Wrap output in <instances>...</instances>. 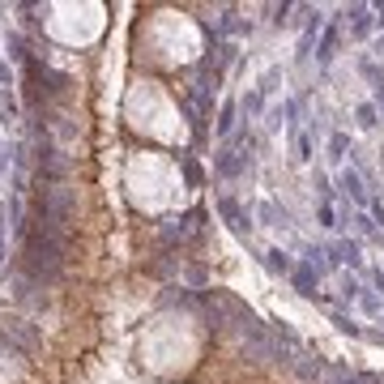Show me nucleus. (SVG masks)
<instances>
[{
	"label": "nucleus",
	"instance_id": "10",
	"mask_svg": "<svg viewBox=\"0 0 384 384\" xmlns=\"http://www.w3.org/2000/svg\"><path fill=\"white\" fill-rule=\"evenodd\" d=\"M0 120H5V124L17 120V98H13L9 90H0Z\"/></svg>",
	"mask_w": 384,
	"mask_h": 384
},
{
	"label": "nucleus",
	"instance_id": "16",
	"mask_svg": "<svg viewBox=\"0 0 384 384\" xmlns=\"http://www.w3.org/2000/svg\"><path fill=\"white\" fill-rule=\"evenodd\" d=\"M243 112H261V94H248V98H243Z\"/></svg>",
	"mask_w": 384,
	"mask_h": 384
},
{
	"label": "nucleus",
	"instance_id": "9",
	"mask_svg": "<svg viewBox=\"0 0 384 384\" xmlns=\"http://www.w3.org/2000/svg\"><path fill=\"white\" fill-rule=\"evenodd\" d=\"M341 188H346V197H355V201H367V192H363V180L355 176V171H346V176H341Z\"/></svg>",
	"mask_w": 384,
	"mask_h": 384
},
{
	"label": "nucleus",
	"instance_id": "12",
	"mask_svg": "<svg viewBox=\"0 0 384 384\" xmlns=\"http://www.w3.org/2000/svg\"><path fill=\"white\" fill-rule=\"evenodd\" d=\"M231 128H235V102H226V107H222V116H218V132L226 137Z\"/></svg>",
	"mask_w": 384,
	"mask_h": 384
},
{
	"label": "nucleus",
	"instance_id": "4",
	"mask_svg": "<svg viewBox=\"0 0 384 384\" xmlns=\"http://www.w3.org/2000/svg\"><path fill=\"white\" fill-rule=\"evenodd\" d=\"M9 291H13V299H17L22 307H39V312L47 307V295H43V286L34 282L30 273H22V269H17V273L9 277Z\"/></svg>",
	"mask_w": 384,
	"mask_h": 384
},
{
	"label": "nucleus",
	"instance_id": "2",
	"mask_svg": "<svg viewBox=\"0 0 384 384\" xmlns=\"http://www.w3.org/2000/svg\"><path fill=\"white\" fill-rule=\"evenodd\" d=\"M73 209H77V197L68 184H47L39 188V205H34V226H43L47 235H68V222H73Z\"/></svg>",
	"mask_w": 384,
	"mask_h": 384
},
{
	"label": "nucleus",
	"instance_id": "8",
	"mask_svg": "<svg viewBox=\"0 0 384 384\" xmlns=\"http://www.w3.org/2000/svg\"><path fill=\"white\" fill-rule=\"evenodd\" d=\"M291 273H295V286H299L303 295H316L312 286H316V277H321V273L312 269V265H299V269H291Z\"/></svg>",
	"mask_w": 384,
	"mask_h": 384
},
{
	"label": "nucleus",
	"instance_id": "6",
	"mask_svg": "<svg viewBox=\"0 0 384 384\" xmlns=\"http://www.w3.org/2000/svg\"><path fill=\"white\" fill-rule=\"evenodd\" d=\"M201 218H205L201 209H192V214H184V218H171V222L162 226V239H167V243H176V239L197 235V231H201Z\"/></svg>",
	"mask_w": 384,
	"mask_h": 384
},
{
	"label": "nucleus",
	"instance_id": "11",
	"mask_svg": "<svg viewBox=\"0 0 384 384\" xmlns=\"http://www.w3.org/2000/svg\"><path fill=\"white\" fill-rule=\"evenodd\" d=\"M218 209H222V214H226V222H235V226H243V209H239V205H235L231 197H222V201H218Z\"/></svg>",
	"mask_w": 384,
	"mask_h": 384
},
{
	"label": "nucleus",
	"instance_id": "19",
	"mask_svg": "<svg viewBox=\"0 0 384 384\" xmlns=\"http://www.w3.org/2000/svg\"><path fill=\"white\" fill-rule=\"evenodd\" d=\"M0 252H5V231H0Z\"/></svg>",
	"mask_w": 384,
	"mask_h": 384
},
{
	"label": "nucleus",
	"instance_id": "3",
	"mask_svg": "<svg viewBox=\"0 0 384 384\" xmlns=\"http://www.w3.org/2000/svg\"><path fill=\"white\" fill-rule=\"evenodd\" d=\"M34 162H39V180H43V184H64L68 171H73V162L64 158V150H56V146H47V141H39Z\"/></svg>",
	"mask_w": 384,
	"mask_h": 384
},
{
	"label": "nucleus",
	"instance_id": "13",
	"mask_svg": "<svg viewBox=\"0 0 384 384\" xmlns=\"http://www.w3.org/2000/svg\"><path fill=\"white\" fill-rule=\"evenodd\" d=\"M269 269L273 273H291V256L286 252H269Z\"/></svg>",
	"mask_w": 384,
	"mask_h": 384
},
{
	"label": "nucleus",
	"instance_id": "14",
	"mask_svg": "<svg viewBox=\"0 0 384 384\" xmlns=\"http://www.w3.org/2000/svg\"><path fill=\"white\" fill-rule=\"evenodd\" d=\"M180 167H184V176H188V184H201V171H197V162H192V158H180Z\"/></svg>",
	"mask_w": 384,
	"mask_h": 384
},
{
	"label": "nucleus",
	"instance_id": "17",
	"mask_svg": "<svg viewBox=\"0 0 384 384\" xmlns=\"http://www.w3.org/2000/svg\"><path fill=\"white\" fill-rule=\"evenodd\" d=\"M359 124H376V112L371 107H359Z\"/></svg>",
	"mask_w": 384,
	"mask_h": 384
},
{
	"label": "nucleus",
	"instance_id": "5",
	"mask_svg": "<svg viewBox=\"0 0 384 384\" xmlns=\"http://www.w3.org/2000/svg\"><path fill=\"white\" fill-rule=\"evenodd\" d=\"M0 337H5L9 346H17L22 355H34V351H39V329H34L30 321H9L5 329H0Z\"/></svg>",
	"mask_w": 384,
	"mask_h": 384
},
{
	"label": "nucleus",
	"instance_id": "18",
	"mask_svg": "<svg viewBox=\"0 0 384 384\" xmlns=\"http://www.w3.org/2000/svg\"><path fill=\"white\" fill-rule=\"evenodd\" d=\"M0 82H5V86H9V64H5V60H0Z\"/></svg>",
	"mask_w": 384,
	"mask_h": 384
},
{
	"label": "nucleus",
	"instance_id": "15",
	"mask_svg": "<svg viewBox=\"0 0 384 384\" xmlns=\"http://www.w3.org/2000/svg\"><path fill=\"white\" fill-rule=\"evenodd\" d=\"M359 303H363V307H367V312H380V299H376V295H371V291H359Z\"/></svg>",
	"mask_w": 384,
	"mask_h": 384
},
{
	"label": "nucleus",
	"instance_id": "1",
	"mask_svg": "<svg viewBox=\"0 0 384 384\" xmlns=\"http://www.w3.org/2000/svg\"><path fill=\"white\" fill-rule=\"evenodd\" d=\"M22 273H30L39 286H56L64 273V239L30 222V231L22 239Z\"/></svg>",
	"mask_w": 384,
	"mask_h": 384
},
{
	"label": "nucleus",
	"instance_id": "7",
	"mask_svg": "<svg viewBox=\"0 0 384 384\" xmlns=\"http://www.w3.org/2000/svg\"><path fill=\"white\" fill-rule=\"evenodd\" d=\"M243 167H248V154H235V150L218 154V162H214V171H218L222 180H235V176H243Z\"/></svg>",
	"mask_w": 384,
	"mask_h": 384
}]
</instances>
